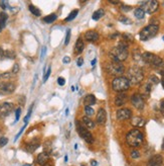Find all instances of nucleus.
Segmentation results:
<instances>
[{"mask_svg":"<svg viewBox=\"0 0 164 166\" xmlns=\"http://www.w3.org/2000/svg\"><path fill=\"white\" fill-rule=\"evenodd\" d=\"M110 57L113 59L115 62H123L128 57V50L127 44L120 43L118 46L113 48L110 52Z\"/></svg>","mask_w":164,"mask_h":166,"instance_id":"nucleus-1","label":"nucleus"},{"mask_svg":"<svg viewBox=\"0 0 164 166\" xmlns=\"http://www.w3.org/2000/svg\"><path fill=\"white\" fill-rule=\"evenodd\" d=\"M142 60L149 65H151L152 67L158 69V71L164 69V62L160 57L156 56V55L146 52V53L142 54Z\"/></svg>","mask_w":164,"mask_h":166,"instance_id":"nucleus-2","label":"nucleus"},{"mask_svg":"<svg viewBox=\"0 0 164 166\" xmlns=\"http://www.w3.org/2000/svg\"><path fill=\"white\" fill-rule=\"evenodd\" d=\"M126 141L130 147H139L143 142V134L139 130L133 129L127 134Z\"/></svg>","mask_w":164,"mask_h":166,"instance_id":"nucleus-3","label":"nucleus"},{"mask_svg":"<svg viewBox=\"0 0 164 166\" xmlns=\"http://www.w3.org/2000/svg\"><path fill=\"white\" fill-rule=\"evenodd\" d=\"M159 30V26L158 25H149L147 26H145L144 29H143L140 34H139V37H140V40L141 41H148L150 39H152V38H154L157 33H158Z\"/></svg>","mask_w":164,"mask_h":166,"instance_id":"nucleus-4","label":"nucleus"},{"mask_svg":"<svg viewBox=\"0 0 164 166\" xmlns=\"http://www.w3.org/2000/svg\"><path fill=\"white\" fill-rule=\"evenodd\" d=\"M143 78H144V74H143L141 68L134 66L129 69L127 79L132 84H138L143 80Z\"/></svg>","mask_w":164,"mask_h":166,"instance_id":"nucleus-5","label":"nucleus"},{"mask_svg":"<svg viewBox=\"0 0 164 166\" xmlns=\"http://www.w3.org/2000/svg\"><path fill=\"white\" fill-rule=\"evenodd\" d=\"M129 87H130V82H129L127 77L120 76V77L115 78L112 82V88L117 92L126 91L129 89Z\"/></svg>","mask_w":164,"mask_h":166,"instance_id":"nucleus-6","label":"nucleus"},{"mask_svg":"<svg viewBox=\"0 0 164 166\" xmlns=\"http://www.w3.org/2000/svg\"><path fill=\"white\" fill-rule=\"evenodd\" d=\"M107 71L109 72L111 75L120 76L125 72V67L121 62H111L107 65Z\"/></svg>","mask_w":164,"mask_h":166,"instance_id":"nucleus-7","label":"nucleus"},{"mask_svg":"<svg viewBox=\"0 0 164 166\" xmlns=\"http://www.w3.org/2000/svg\"><path fill=\"white\" fill-rule=\"evenodd\" d=\"M76 131H78L80 136H81L87 143H89V144L93 143L94 139H93L92 134H91L90 131L88 129H86V128L83 126V124H81L80 122H76Z\"/></svg>","mask_w":164,"mask_h":166,"instance_id":"nucleus-8","label":"nucleus"},{"mask_svg":"<svg viewBox=\"0 0 164 166\" xmlns=\"http://www.w3.org/2000/svg\"><path fill=\"white\" fill-rule=\"evenodd\" d=\"M145 13L148 14H152L154 13L157 9H158V2L155 0H150V1H144L142 2V5L140 7Z\"/></svg>","mask_w":164,"mask_h":166,"instance_id":"nucleus-9","label":"nucleus"},{"mask_svg":"<svg viewBox=\"0 0 164 166\" xmlns=\"http://www.w3.org/2000/svg\"><path fill=\"white\" fill-rule=\"evenodd\" d=\"M15 90V84L12 82L0 83V95H7Z\"/></svg>","mask_w":164,"mask_h":166,"instance_id":"nucleus-10","label":"nucleus"},{"mask_svg":"<svg viewBox=\"0 0 164 166\" xmlns=\"http://www.w3.org/2000/svg\"><path fill=\"white\" fill-rule=\"evenodd\" d=\"M131 102L137 109H144V105H145L144 98H143V96L141 94H139V93H135V94L132 95Z\"/></svg>","mask_w":164,"mask_h":166,"instance_id":"nucleus-11","label":"nucleus"},{"mask_svg":"<svg viewBox=\"0 0 164 166\" xmlns=\"http://www.w3.org/2000/svg\"><path fill=\"white\" fill-rule=\"evenodd\" d=\"M13 110V105L10 102H3L0 105V117H5L9 116Z\"/></svg>","mask_w":164,"mask_h":166,"instance_id":"nucleus-12","label":"nucleus"},{"mask_svg":"<svg viewBox=\"0 0 164 166\" xmlns=\"http://www.w3.org/2000/svg\"><path fill=\"white\" fill-rule=\"evenodd\" d=\"M131 116H132L131 110L128 109H122L117 112V119L120 121H125V120L130 119Z\"/></svg>","mask_w":164,"mask_h":166,"instance_id":"nucleus-13","label":"nucleus"},{"mask_svg":"<svg viewBox=\"0 0 164 166\" xmlns=\"http://www.w3.org/2000/svg\"><path fill=\"white\" fill-rule=\"evenodd\" d=\"M162 163H163L162 156L159 154H157V155H154V156H152L149 159L147 166H162Z\"/></svg>","mask_w":164,"mask_h":166,"instance_id":"nucleus-14","label":"nucleus"},{"mask_svg":"<svg viewBox=\"0 0 164 166\" xmlns=\"http://www.w3.org/2000/svg\"><path fill=\"white\" fill-rule=\"evenodd\" d=\"M96 121L99 124H105V123H106V121H107V113L104 109H99V112L97 113Z\"/></svg>","mask_w":164,"mask_h":166,"instance_id":"nucleus-15","label":"nucleus"},{"mask_svg":"<svg viewBox=\"0 0 164 166\" xmlns=\"http://www.w3.org/2000/svg\"><path fill=\"white\" fill-rule=\"evenodd\" d=\"M128 99V96L126 93H123V92H120L119 94L116 96V98H115V105L117 106H121L126 103Z\"/></svg>","mask_w":164,"mask_h":166,"instance_id":"nucleus-16","label":"nucleus"},{"mask_svg":"<svg viewBox=\"0 0 164 166\" xmlns=\"http://www.w3.org/2000/svg\"><path fill=\"white\" fill-rule=\"evenodd\" d=\"M48 159H50V154H48L47 152H43V153H40V154L37 156L36 161H37L38 164L43 166V165H44L45 163H47Z\"/></svg>","mask_w":164,"mask_h":166,"instance_id":"nucleus-17","label":"nucleus"},{"mask_svg":"<svg viewBox=\"0 0 164 166\" xmlns=\"http://www.w3.org/2000/svg\"><path fill=\"white\" fill-rule=\"evenodd\" d=\"M85 39L88 42H96L99 39V34L95 30H89L85 34Z\"/></svg>","mask_w":164,"mask_h":166,"instance_id":"nucleus-18","label":"nucleus"},{"mask_svg":"<svg viewBox=\"0 0 164 166\" xmlns=\"http://www.w3.org/2000/svg\"><path fill=\"white\" fill-rule=\"evenodd\" d=\"M82 123H83V126L88 130H92L96 126V124L94 123V121H92L88 117H84L82 119Z\"/></svg>","mask_w":164,"mask_h":166,"instance_id":"nucleus-19","label":"nucleus"},{"mask_svg":"<svg viewBox=\"0 0 164 166\" xmlns=\"http://www.w3.org/2000/svg\"><path fill=\"white\" fill-rule=\"evenodd\" d=\"M96 103V97L93 94L86 95V97L84 98V105L85 106H92Z\"/></svg>","mask_w":164,"mask_h":166,"instance_id":"nucleus-20","label":"nucleus"},{"mask_svg":"<svg viewBox=\"0 0 164 166\" xmlns=\"http://www.w3.org/2000/svg\"><path fill=\"white\" fill-rule=\"evenodd\" d=\"M38 147H39V142H38L37 140H34L32 142H30L29 144H27L26 150L28 151L29 153H33V152L35 151Z\"/></svg>","mask_w":164,"mask_h":166,"instance_id":"nucleus-21","label":"nucleus"},{"mask_svg":"<svg viewBox=\"0 0 164 166\" xmlns=\"http://www.w3.org/2000/svg\"><path fill=\"white\" fill-rule=\"evenodd\" d=\"M131 124L134 127H143L145 124V120L140 117H135L131 120Z\"/></svg>","mask_w":164,"mask_h":166,"instance_id":"nucleus-22","label":"nucleus"},{"mask_svg":"<svg viewBox=\"0 0 164 166\" xmlns=\"http://www.w3.org/2000/svg\"><path fill=\"white\" fill-rule=\"evenodd\" d=\"M75 50H76V53H78V54H81L82 52L84 51V47H85V45H84V41L80 38V39L76 41V46H75Z\"/></svg>","mask_w":164,"mask_h":166,"instance_id":"nucleus-23","label":"nucleus"},{"mask_svg":"<svg viewBox=\"0 0 164 166\" xmlns=\"http://www.w3.org/2000/svg\"><path fill=\"white\" fill-rule=\"evenodd\" d=\"M104 15H105V10L101 8V9H98L97 11L94 12L92 18H93L94 20H99L101 17H103Z\"/></svg>","mask_w":164,"mask_h":166,"instance_id":"nucleus-24","label":"nucleus"},{"mask_svg":"<svg viewBox=\"0 0 164 166\" xmlns=\"http://www.w3.org/2000/svg\"><path fill=\"white\" fill-rule=\"evenodd\" d=\"M8 16L5 12H1L0 13V30H2L3 27L5 26L6 20H7Z\"/></svg>","mask_w":164,"mask_h":166,"instance_id":"nucleus-25","label":"nucleus"},{"mask_svg":"<svg viewBox=\"0 0 164 166\" xmlns=\"http://www.w3.org/2000/svg\"><path fill=\"white\" fill-rule=\"evenodd\" d=\"M57 18H58L57 14H55V13H51V14L43 17V22H44L45 23H51V22H54Z\"/></svg>","mask_w":164,"mask_h":166,"instance_id":"nucleus-26","label":"nucleus"},{"mask_svg":"<svg viewBox=\"0 0 164 166\" xmlns=\"http://www.w3.org/2000/svg\"><path fill=\"white\" fill-rule=\"evenodd\" d=\"M78 13H79V10L78 9H75V10H73V11L69 13V16L68 17H65V22H71V20L73 19H75L76 18V16L78 15Z\"/></svg>","mask_w":164,"mask_h":166,"instance_id":"nucleus-27","label":"nucleus"},{"mask_svg":"<svg viewBox=\"0 0 164 166\" xmlns=\"http://www.w3.org/2000/svg\"><path fill=\"white\" fill-rule=\"evenodd\" d=\"M29 10H30V12L32 13L33 15H35V16H40V14H41L40 10L38 9L37 7H35L34 5H32V4L29 5Z\"/></svg>","mask_w":164,"mask_h":166,"instance_id":"nucleus-28","label":"nucleus"},{"mask_svg":"<svg viewBox=\"0 0 164 166\" xmlns=\"http://www.w3.org/2000/svg\"><path fill=\"white\" fill-rule=\"evenodd\" d=\"M133 59L136 62L143 61L142 60V54L140 53V51H139V50H134L133 51Z\"/></svg>","mask_w":164,"mask_h":166,"instance_id":"nucleus-29","label":"nucleus"},{"mask_svg":"<svg viewBox=\"0 0 164 166\" xmlns=\"http://www.w3.org/2000/svg\"><path fill=\"white\" fill-rule=\"evenodd\" d=\"M134 14H135V16L137 17L138 19H142V18H144L145 12L143 11V10H142L141 8H137V9H135Z\"/></svg>","mask_w":164,"mask_h":166,"instance_id":"nucleus-30","label":"nucleus"},{"mask_svg":"<svg viewBox=\"0 0 164 166\" xmlns=\"http://www.w3.org/2000/svg\"><path fill=\"white\" fill-rule=\"evenodd\" d=\"M85 113L87 117H92L94 116V113H95V110L93 109L92 106H85Z\"/></svg>","mask_w":164,"mask_h":166,"instance_id":"nucleus-31","label":"nucleus"},{"mask_svg":"<svg viewBox=\"0 0 164 166\" xmlns=\"http://www.w3.org/2000/svg\"><path fill=\"white\" fill-rule=\"evenodd\" d=\"M4 57L9 58V59H14L15 58V53L13 51H5L4 52Z\"/></svg>","mask_w":164,"mask_h":166,"instance_id":"nucleus-32","label":"nucleus"},{"mask_svg":"<svg viewBox=\"0 0 164 166\" xmlns=\"http://www.w3.org/2000/svg\"><path fill=\"white\" fill-rule=\"evenodd\" d=\"M159 82V79L156 77L155 75H151L149 77V83L150 84H157Z\"/></svg>","mask_w":164,"mask_h":166,"instance_id":"nucleus-33","label":"nucleus"},{"mask_svg":"<svg viewBox=\"0 0 164 166\" xmlns=\"http://www.w3.org/2000/svg\"><path fill=\"white\" fill-rule=\"evenodd\" d=\"M119 20H120L121 22H123L124 25H131V23H132L131 20L129 19V18H127L126 16H121L120 18H119Z\"/></svg>","mask_w":164,"mask_h":166,"instance_id":"nucleus-34","label":"nucleus"},{"mask_svg":"<svg viewBox=\"0 0 164 166\" xmlns=\"http://www.w3.org/2000/svg\"><path fill=\"white\" fill-rule=\"evenodd\" d=\"M123 39L125 40V41H127V42H130V43H132L133 42V36L132 34H123Z\"/></svg>","mask_w":164,"mask_h":166,"instance_id":"nucleus-35","label":"nucleus"},{"mask_svg":"<svg viewBox=\"0 0 164 166\" xmlns=\"http://www.w3.org/2000/svg\"><path fill=\"white\" fill-rule=\"evenodd\" d=\"M69 40H71V30H67V36H65V45L68 46L69 43Z\"/></svg>","mask_w":164,"mask_h":166,"instance_id":"nucleus-36","label":"nucleus"},{"mask_svg":"<svg viewBox=\"0 0 164 166\" xmlns=\"http://www.w3.org/2000/svg\"><path fill=\"white\" fill-rule=\"evenodd\" d=\"M7 143H8V139H7V138H5V137L0 138V147H4Z\"/></svg>","mask_w":164,"mask_h":166,"instance_id":"nucleus-37","label":"nucleus"},{"mask_svg":"<svg viewBox=\"0 0 164 166\" xmlns=\"http://www.w3.org/2000/svg\"><path fill=\"white\" fill-rule=\"evenodd\" d=\"M50 72H51V68L48 67L47 70V73H44V75H43V82H45L48 79V77H50Z\"/></svg>","mask_w":164,"mask_h":166,"instance_id":"nucleus-38","label":"nucleus"},{"mask_svg":"<svg viewBox=\"0 0 164 166\" xmlns=\"http://www.w3.org/2000/svg\"><path fill=\"white\" fill-rule=\"evenodd\" d=\"M131 157L133 158V159H137L140 157V153H139V151L137 150H133L131 152Z\"/></svg>","mask_w":164,"mask_h":166,"instance_id":"nucleus-39","label":"nucleus"},{"mask_svg":"<svg viewBox=\"0 0 164 166\" xmlns=\"http://www.w3.org/2000/svg\"><path fill=\"white\" fill-rule=\"evenodd\" d=\"M20 113H21V109H17L16 112H15V123L19 120Z\"/></svg>","mask_w":164,"mask_h":166,"instance_id":"nucleus-40","label":"nucleus"},{"mask_svg":"<svg viewBox=\"0 0 164 166\" xmlns=\"http://www.w3.org/2000/svg\"><path fill=\"white\" fill-rule=\"evenodd\" d=\"M0 7L2 9H6L8 7V2L7 1H0Z\"/></svg>","mask_w":164,"mask_h":166,"instance_id":"nucleus-41","label":"nucleus"},{"mask_svg":"<svg viewBox=\"0 0 164 166\" xmlns=\"http://www.w3.org/2000/svg\"><path fill=\"white\" fill-rule=\"evenodd\" d=\"M18 71H19L18 64H14V66H13V68H12V73L13 74H16V73H18Z\"/></svg>","mask_w":164,"mask_h":166,"instance_id":"nucleus-42","label":"nucleus"},{"mask_svg":"<svg viewBox=\"0 0 164 166\" xmlns=\"http://www.w3.org/2000/svg\"><path fill=\"white\" fill-rule=\"evenodd\" d=\"M58 85H65V78L64 77H58Z\"/></svg>","mask_w":164,"mask_h":166,"instance_id":"nucleus-43","label":"nucleus"},{"mask_svg":"<svg viewBox=\"0 0 164 166\" xmlns=\"http://www.w3.org/2000/svg\"><path fill=\"white\" fill-rule=\"evenodd\" d=\"M83 63H84V59L82 57H80L78 60H76V65L81 67V66H83Z\"/></svg>","mask_w":164,"mask_h":166,"instance_id":"nucleus-44","label":"nucleus"},{"mask_svg":"<svg viewBox=\"0 0 164 166\" xmlns=\"http://www.w3.org/2000/svg\"><path fill=\"white\" fill-rule=\"evenodd\" d=\"M31 109H32V106H31V108H30L28 113H27V116H26L25 117H24V123H25V124H27V121H28L29 117H30V115H31Z\"/></svg>","mask_w":164,"mask_h":166,"instance_id":"nucleus-45","label":"nucleus"},{"mask_svg":"<svg viewBox=\"0 0 164 166\" xmlns=\"http://www.w3.org/2000/svg\"><path fill=\"white\" fill-rule=\"evenodd\" d=\"M160 112L164 116V99L161 100V102H160Z\"/></svg>","mask_w":164,"mask_h":166,"instance_id":"nucleus-46","label":"nucleus"},{"mask_svg":"<svg viewBox=\"0 0 164 166\" xmlns=\"http://www.w3.org/2000/svg\"><path fill=\"white\" fill-rule=\"evenodd\" d=\"M62 62H64L65 64H68V63L71 62V58H69V57H65L64 59H62Z\"/></svg>","mask_w":164,"mask_h":166,"instance_id":"nucleus-47","label":"nucleus"},{"mask_svg":"<svg viewBox=\"0 0 164 166\" xmlns=\"http://www.w3.org/2000/svg\"><path fill=\"white\" fill-rule=\"evenodd\" d=\"M121 8H122V10H124V11H129V10L131 9L130 6H128V5H123Z\"/></svg>","mask_w":164,"mask_h":166,"instance_id":"nucleus-48","label":"nucleus"},{"mask_svg":"<svg viewBox=\"0 0 164 166\" xmlns=\"http://www.w3.org/2000/svg\"><path fill=\"white\" fill-rule=\"evenodd\" d=\"M24 128H25V126H24V127H22V128H21V130L19 131V133L16 135V137H15V141H16L17 139H18V138H19V136H20V135H21V133L23 132V130H24Z\"/></svg>","mask_w":164,"mask_h":166,"instance_id":"nucleus-49","label":"nucleus"},{"mask_svg":"<svg viewBox=\"0 0 164 166\" xmlns=\"http://www.w3.org/2000/svg\"><path fill=\"white\" fill-rule=\"evenodd\" d=\"M3 57H4V51L1 49V47H0V60H2Z\"/></svg>","mask_w":164,"mask_h":166,"instance_id":"nucleus-50","label":"nucleus"},{"mask_svg":"<svg viewBox=\"0 0 164 166\" xmlns=\"http://www.w3.org/2000/svg\"><path fill=\"white\" fill-rule=\"evenodd\" d=\"M47 51V49L45 48H43V52H41V59H43V57H44V52Z\"/></svg>","mask_w":164,"mask_h":166,"instance_id":"nucleus-51","label":"nucleus"},{"mask_svg":"<svg viewBox=\"0 0 164 166\" xmlns=\"http://www.w3.org/2000/svg\"><path fill=\"white\" fill-rule=\"evenodd\" d=\"M91 164H92V166H97V161H95V160H93L92 162H91Z\"/></svg>","mask_w":164,"mask_h":166,"instance_id":"nucleus-52","label":"nucleus"},{"mask_svg":"<svg viewBox=\"0 0 164 166\" xmlns=\"http://www.w3.org/2000/svg\"><path fill=\"white\" fill-rule=\"evenodd\" d=\"M111 3H113V4H118L119 3V1H110Z\"/></svg>","mask_w":164,"mask_h":166,"instance_id":"nucleus-53","label":"nucleus"},{"mask_svg":"<svg viewBox=\"0 0 164 166\" xmlns=\"http://www.w3.org/2000/svg\"><path fill=\"white\" fill-rule=\"evenodd\" d=\"M95 64H96V59H94V60L92 61V65L94 66V65H95Z\"/></svg>","mask_w":164,"mask_h":166,"instance_id":"nucleus-54","label":"nucleus"},{"mask_svg":"<svg viewBox=\"0 0 164 166\" xmlns=\"http://www.w3.org/2000/svg\"><path fill=\"white\" fill-rule=\"evenodd\" d=\"M161 84H162V87H163V89H164V78L161 80Z\"/></svg>","mask_w":164,"mask_h":166,"instance_id":"nucleus-55","label":"nucleus"},{"mask_svg":"<svg viewBox=\"0 0 164 166\" xmlns=\"http://www.w3.org/2000/svg\"><path fill=\"white\" fill-rule=\"evenodd\" d=\"M43 166H51V164H50V163H48V162H47V163H45V164L43 165Z\"/></svg>","mask_w":164,"mask_h":166,"instance_id":"nucleus-56","label":"nucleus"},{"mask_svg":"<svg viewBox=\"0 0 164 166\" xmlns=\"http://www.w3.org/2000/svg\"><path fill=\"white\" fill-rule=\"evenodd\" d=\"M68 113H69V109H67V110H65V115H67V116H68Z\"/></svg>","mask_w":164,"mask_h":166,"instance_id":"nucleus-57","label":"nucleus"},{"mask_svg":"<svg viewBox=\"0 0 164 166\" xmlns=\"http://www.w3.org/2000/svg\"><path fill=\"white\" fill-rule=\"evenodd\" d=\"M23 166H30V164H24Z\"/></svg>","mask_w":164,"mask_h":166,"instance_id":"nucleus-58","label":"nucleus"},{"mask_svg":"<svg viewBox=\"0 0 164 166\" xmlns=\"http://www.w3.org/2000/svg\"><path fill=\"white\" fill-rule=\"evenodd\" d=\"M162 149L164 150V142H163V145H162Z\"/></svg>","mask_w":164,"mask_h":166,"instance_id":"nucleus-59","label":"nucleus"},{"mask_svg":"<svg viewBox=\"0 0 164 166\" xmlns=\"http://www.w3.org/2000/svg\"><path fill=\"white\" fill-rule=\"evenodd\" d=\"M163 41H164V36H163Z\"/></svg>","mask_w":164,"mask_h":166,"instance_id":"nucleus-60","label":"nucleus"},{"mask_svg":"<svg viewBox=\"0 0 164 166\" xmlns=\"http://www.w3.org/2000/svg\"><path fill=\"white\" fill-rule=\"evenodd\" d=\"M82 166H85V165H82Z\"/></svg>","mask_w":164,"mask_h":166,"instance_id":"nucleus-61","label":"nucleus"}]
</instances>
